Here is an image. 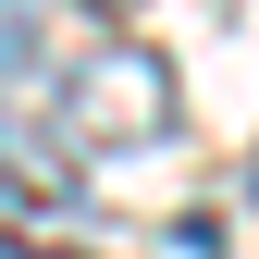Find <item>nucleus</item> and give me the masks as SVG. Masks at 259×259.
Listing matches in <instances>:
<instances>
[{
  "label": "nucleus",
  "instance_id": "f257e3e1",
  "mask_svg": "<svg viewBox=\"0 0 259 259\" xmlns=\"http://www.w3.org/2000/svg\"><path fill=\"white\" fill-rule=\"evenodd\" d=\"M74 136H111V148H148V136H173V62L160 50H99L74 74Z\"/></svg>",
  "mask_w": 259,
  "mask_h": 259
},
{
  "label": "nucleus",
  "instance_id": "f03ea898",
  "mask_svg": "<svg viewBox=\"0 0 259 259\" xmlns=\"http://www.w3.org/2000/svg\"><path fill=\"white\" fill-rule=\"evenodd\" d=\"M0 185H13L25 210H74V136H62L50 111H25V99H0Z\"/></svg>",
  "mask_w": 259,
  "mask_h": 259
},
{
  "label": "nucleus",
  "instance_id": "7ed1b4c3",
  "mask_svg": "<svg viewBox=\"0 0 259 259\" xmlns=\"http://www.w3.org/2000/svg\"><path fill=\"white\" fill-rule=\"evenodd\" d=\"M37 62H50V13L37 0H0V87H25Z\"/></svg>",
  "mask_w": 259,
  "mask_h": 259
},
{
  "label": "nucleus",
  "instance_id": "20e7f679",
  "mask_svg": "<svg viewBox=\"0 0 259 259\" xmlns=\"http://www.w3.org/2000/svg\"><path fill=\"white\" fill-rule=\"evenodd\" d=\"M111 13H136V0H99V25H111Z\"/></svg>",
  "mask_w": 259,
  "mask_h": 259
}]
</instances>
